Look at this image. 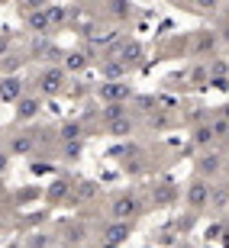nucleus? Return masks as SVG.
I'll return each instance as SVG.
<instances>
[{
	"mask_svg": "<svg viewBox=\"0 0 229 248\" xmlns=\"http://www.w3.org/2000/svg\"><path fill=\"white\" fill-rule=\"evenodd\" d=\"M68 81H71V74L62 68V62H49V64H42V68L33 74L29 91L39 93L42 100H58V97H65V87H68Z\"/></svg>",
	"mask_w": 229,
	"mask_h": 248,
	"instance_id": "1",
	"label": "nucleus"
},
{
	"mask_svg": "<svg viewBox=\"0 0 229 248\" xmlns=\"http://www.w3.org/2000/svg\"><path fill=\"white\" fill-rule=\"evenodd\" d=\"M146 213H148V203H146V197H142L139 190H119V193H113L110 203H107V216H110V219L139 222Z\"/></svg>",
	"mask_w": 229,
	"mask_h": 248,
	"instance_id": "2",
	"label": "nucleus"
},
{
	"mask_svg": "<svg viewBox=\"0 0 229 248\" xmlns=\"http://www.w3.org/2000/svg\"><path fill=\"white\" fill-rule=\"evenodd\" d=\"M3 148H7L13 158H33V155H39V152H42V129H33V126H26V123H19V129L7 132Z\"/></svg>",
	"mask_w": 229,
	"mask_h": 248,
	"instance_id": "3",
	"label": "nucleus"
},
{
	"mask_svg": "<svg viewBox=\"0 0 229 248\" xmlns=\"http://www.w3.org/2000/svg\"><path fill=\"white\" fill-rule=\"evenodd\" d=\"M136 232V222L132 219H107L100 222V229H97V248H123L129 242V235Z\"/></svg>",
	"mask_w": 229,
	"mask_h": 248,
	"instance_id": "4",
	"label": "nucleus"
},
{
	"mask_svg": "<svg viewBox=\"0 0 229 248\" xmlns=\"http://www.w3.org/2000/svg\"><path fill=\"white\" fill-rule=\"evenodd\" d=\"M210 187L213 181H207L200 174H191V181L184 184V206H187L191 216H203L210 210Z\"/></svg>",
	"mask_w": 229,
	"mask_h": 248,
	"instance_id": "5",
	"label": "nucleus"
},
{
	"mask_svg": "<svg viewBox=\"0 0 229 248\" xmlns=\"http://www.w3.org/2000/svg\"><path fill=\"white\" fill-rule=\"evenodd\" d=\"M94 97L100 103H129L136 97V87L129 78H119V81H97L94 84Z\"/></svg>",
	"mask_w": 229,
	"mask_h": 248,
	"instance_id": "6",
	"label": "nucleus"
},
{
	"mask_svg": "<svg viewBox=\"0 0 229 248\" xmlns=\"http://www.w3.org/2000/svg\"><path fill=\"white\" fill-rule=\"evenodd\" d=\"M91 239V222L87 219H65L55 232V242L62 248H84Z\"/></svg>",
	"mask_w": 229,
	"mask_h": 248,
	"instance_id": "7",
	"label": "nucleus"
},
{
	"mask_svg": "<svg viewBox=\"0 0 229 248\" xmlns=\"http://www.w3.org/2000/svg\"><path fill=\"white\" fill-rule=\"evenodd\" d=\"M223 158H226V148H220V145L197 152V158H194V174L207 177V181L223 177Z\"/></svg>",
	"mask_w": 229,
	"mask_h": 248,
	"instance_id": "8",
	"label": "nucleus"
},
{
	"mask_svg": "<svg viewBox=\"0 0 229 248\" xmlns=\"http://www.w3.org/2000/svg\"><path fill=\"white\" fill-rule=\"evenodd\" d=\"M97 48L94 46H81V48H71V52H62V68L71 78H78V74H84V71H91L94 64H97Z\"/></svg>",
	"mask_w": 229,
	"mask_h": 248,
	"instance_id": "9",
	"label": "nucleus"
},
{
	"mask_svg": "<svg viewBox=\"0 0 229 248\" xmlns=\"http://www.w3.org/2000/svg\"><path fill=\"white\" fill-rule=\"evenodd\" d=\"M107 55L119 58V62H123L129 71H132V68H139V64H142V58H146V48H142V42H136V39L123 36V39H116V42L107 48Z\"/></svg>",
	"mask_w": 229,
	"mask_h": 248,
	"instance_id": "10",
	"label": "nucleus"
},
{
	"mask_svg": "<svg viewBox=\"0 0 229 248\" xmlns=\"http://www.w3.org/2000/svg\"><path fill=\"white\" fill-rule=\"evenodd\" d=\"M178 197H181V187L171 184V181H155V184L148 187V203H152L155 210H168V206H174Z\"/></svg>",
	"mask_w": 229,
	"mask_h": 248,
	"instance_id": "11",
	"label": "nucleus"
},
{
	"mask_svg": "<svg viewBox=\"0 0 229 248\" xmlns=\"http://www.w3.org/2000/svg\"><path fill=\"white\" fill-rule=\"evenodd\" d=\"M29 91V81L23 78V71H16V74H0V103H13L23 97V93Z\"/></svg>",
	"mask_w": 229,
	"mask_h": 248,
	"instance_id": "12",
	"label": "nucleus"
},
{
	"mask_svg": "<svg viewBox=\"0 0 229 248\" xmlns=\"http://www.w3.org/2000/svg\"><path fill=\"white\" fill-rule=\"evenodd\" d=\"M216 48H220L216 29H197V32H191V55L194 58H210Z\"/></svg>",
	"mask_w": 229,
	"mask_h": 248,
	"instance_id": "13",
	"label": "nucleus"
},
{
	"mask_svg": "<svg viewBox=\"0 0 229 248\" xmlns=\"http://www.w3.org/2000/svg\"><path fill=\"white\" fill-rule=\"evenodd\" d=\"M13 107H16V110H13V120H16V123H33L39 113H42V97L33 93V91H26Z\"/></svg>",
	"mask_w": 229,
	"mask_h": 248,
	"instance_id": "14",
	"label": "nucleus"
},
{
	"mask_svg": "<svg viewBox=\"0 0 229 248\" xmlns=\"http://www.w3.org/2000/svg\"><path fill=\"white\" fill-rule=\"evenodd\" d=\"M97 197H100V184H97V181H74L65 206H87V203H94Z\"/></svg>",
	"mask_w": 229,
	"mask_h": 248,
	"instance_id": "15",
	"label": "nucleus"
},
{
	"mask_svg": "<svg viewBox=\"0 0 229 248\" xmlns=\"http://www.w3.org/2000/svg\"><path fill=\"white\" fill-rule=\"evenodd\" d=\"M191 145H194V152H203V148H216L220 145V139H216V132H213L210 120H200V123L191 126Z\"/></svg>",
	"mask_w": 229,
	"mask_h": 248,
	"instance_id": "16",
	"label": "nucleus"
},
{
	"mask_svg": "<svg viewBox=\"0 0 229 248\" xmlns=\"http://www.w3.org/2000/svg\"><path fill=\"white\" fill-rule=\"evenodd\" d=\"M71 177H55L52 184H46V190H42V200H46V206H65L68 203V193H71Z\"/></svg>",
	"mask_w": 229,
	"mask_h": 248,
	"instance_id": "17",
	"label": "nucleus"
},
{
	"mask_svg": "<svg viewBox=\"0 0 229 248\" xmlns=\"http://www.w3.org/2000/svg\"><path fill=\"white\" fill-rule=\"evenodd\" d=\"M23 26H26L29 36H52V32H55V29H52V19H49V13H46V7L23 13Z\"/></svg>",
	"mask_w": 229,
	"mask_h": 248,
	"instance_id": "18",
	"label": "nucleus"
},
{
	"mask_svg": "<svg viewBox=\"0 0 229 248\" xmlns=\"http://www.w3.org/2000/svg\"><path fill=\"white\" fill-rule=\"evenodd\" d=\"M97 71H100V81H119V78H129V68L119 58H113V55H107L103 52L100 58H97V64H94Z\"/></svg>",
	"mask_w": 229,
	"mask_h": 248,
	"instance_id": "19",
	"label": "nucleus"
},
{
	"mask_svg": "<svg viewBox=\"0 0 229 248\" xmlns=\"http://www.w3.org/2000/svg\"><path fill=\"white\" fill-rule=\"evenodd\" d=\"M100 129L107 132V136H113V139H129L139 129V116L136 113H126V116H119V120H113V123H103Z\"/></svg>",
	"mask_w": 229,
	"mask_h": 248,
	"instance_id": "20",
	"label": "nucleus"
},
{
	"mask_svg": "<svg viewBox=\"0 0 229 248\" xmlns=\"http://www.w3.org/2000/svg\"><path fill=\"white\" fill-rule=\"evenodd\" d=\"M107 7V16L113 19V23H119V26H126V23H132L136 19V3H129V0H107L103 3Z\"/></svg>",
	"mask_w": 229,
	"mask_h": 248,
	"instance_id": "21",
	"label": "nucleus"
},
{
	"mask_svg": "<svg viewBox=\"0 0 229 248\" xmlns=\"http://www.w3.org/2000/svg\"><path fill=\"white\" fill-rule=\"evenodd\" d=\"M178 7H184L187 13H200V16H216L223 13V3L226 0H174Z\"/></svg>",
	"mask_w": 229,
	"mask_h": 248,
	"instance_id": "22",
	"label": "nucleus"
},
{
	"mask_svg": "<svg viewBox=\"0 0 229 248\" xmlns=\"http://www.w3.org/2000/svg\"><path fill=\"white\" fill-rule=\"evenodd\" d=\"M58 142H74V139H87V123L84 120H65L55 126Z\"/></svg>",
	"mask_w": 229,
	"mask_h": 248,
	"instance_id": "23",
	"label": "nucleus"
},
{
	"mask_svg": "<svg viewBox=\"0 0 229 248\" xmlns=\"http://www.w3.org/2000/svg\"><path fill=\"white\" fill-rule=\"evenodd\" d=\"M226 206H229V177H216L210 187V210L226 213Z\"/></svg>",
	"mask_w": 229,
	"mask_h": 248,
	"instance_id": "24",
	"label": "nucleus"
},
{
	"mask_svg": "<svg viewBox=\"0 0 229 248\" xmlns=\"http://www.w3.org/2000/svg\"><path fill=\"white\" fill-rule=\"evenodd\" d=\"M58 155H62L65 165H78L84 155V139H74V142H58Z\"/></svg>",
	"mask_w": 229,
	"mask_h": 248,
	"instance_id": "25",
	"label": "nucleus"
},
{
	"mask_svg": "<svg viewBox=\"0 0 229 248\" xmlns=\"http://www.w3.org/2000/svg\"><path fill=\"white\" fill-rule=\"evenodd\" d=\"M26 62H29L26 52H7V55L0 58V74H16Z\"/></svg>",
	"mask_w": 229,
	"mask_h": 248,
	"instance_id": "26",
	"label": "nucleus"
},
{
	"mask_svg": "<svg viewBox=\"0 0 229 248\" xmlns=\"http://www.w3.org/2000/svg\"><path fill=\"white\" fill-rule=\"evenodd\" d=\"M94 93V84H87V81H68V87H65V97H68V100H87V97H91Z\"/></svg>",
	"mask_w": 229,
	"mask_h": 248,
	"instance_id": "27",
	"label": "nucleus"
},
{
	"mask_svg": "<svg viewBox=\"0 0 229 248\" xmlns=\"http://www.w3.org/2000/svg\"><path fill=\"white\" fill-rule=\"evenodd\" d=\"M23 245H29V248H52L55 245V235L49 239L46 232H29L26 239H23Z\"/></svg>",
	"mask_w": 229,
	"mask_h": 248,
	"instance_id": "28",
	"label": "nucleus"
},
{
	"mask_svg": "<svg viewBox=\"0 0 229 248\" xmlns=\"http://www.w3.org/2000/svg\"><path fill=\"white\" fill-rule=\"evenodd\" d=\"M49 219V213H33V216H19L16 219V229H36Z\"/></svg>",
	"mask_w": 229,
	"mask_h": 248,
	"instance_id": "29",
	"label": "nucleus"
},
{
	"mask_svg": "<svg viewBox=\"0 0 229 248\" xmlns=\"http://www.w3.org/2000/svg\"><path fill=\"white\" fill-rule=\"evenodd\" d=\"M46 13H49V19H52V29H62L65 23H68V10L65 7H52V3H49Z\"/></svg>",
	"mask_w": 229,
	"mask_h": 248,
	"instance_id": "30",
	"label": "nucleus"
},
{
	"mask_svg": "<svg viewBox=\"0 0 229 248\" xmlns=\"http://www.w3.org/2000/svg\"><path fill=\"white\" fill-rule=\"evenodd\" d=\"M216 39H220L223 48H229V16H226V13H223L220 23H216Z\"/></svg>",
	"mask_w": 229,
	"mask_h": 248,
	"instance_id": "31",
	"label": "nucleus"
},
{
	"mask_svg": "<svg viewBox=\"0 0 229 248\" xmlns=\"http://www.w3.org/2000/svg\"><path fill=\"white\" fill-rule=\"evenodd\" d=\"M52 0H16V7H19V16L23 13H29V10H42V7H49Z\"/></svg>",
	"mask_w": 229,
	"mask_h": 248,
	"instance_id": "32",
	"label": "nucleus"
},
{
	"mask_svg": "<svg viewBox=\"0 0 229 248\" xmlns=\"http://www.w3.org/2000/svg\"><path fill=\"white\" fill-rule=\"evenodd\" d=\"M10 161H13V155H10L7 148H0V174H7V168H10Z\"/></svg>",
	"mask_w": 229,
	"mask_h": 248,
	"instance_id": "33",
	"label": "nucleus"
},
{
	"mask_svg": "<svg viewBox=\"0 0 229 248\" xmlns=\"http://www.w3.org/2000/svg\"><path fill=\"white\" fill-rule=\"evenodd\" d=\"M213 116H223V120H229V103H223V107H213Z\"/></svg>",
	"mask_w": 229,
	"mask_h": 248,
	"instance_id": "34",
	"label": "nucleus"
},
{
	"mask_svg": "<svg viewBox=\"0 0 229 248\" xmlns=\"http://www.w3.org/2000/svg\"><path fill=\"white\" fill-rule=\"evenodd\" d=\"M223 177H229V148H226V158H223Z\"/></svg>",
	"mask_w": 229,
	"mask_h": 248,
	"instance_id": "35",
	"label": "nucleus"
},
{
	"mask_svg": "<svg viewBox=\"0 0 229 248\" xmlns=\"http://www.w3.org/2000/svg\"><path fill=\"white\" fill-rule=\"evenodd\" d=\"M223 245L229 248V226H226V232H223Z\"/></svg>",
	"mask_w": 229,
	"mask_h": 248,
	"instance_id": "36",
	"label": "nucleus"
},
{
	"mask_svg": "<svg viewBox=\"0 0 229 248\" xmlns=\"http://www.w3.org/2000/svg\"><path fill=\"white\" fill-rule=\"evenodd\" d=\"M220 148H229V132L223 136V142H220Z\"/></svg>",
	"mask_w": 229,
	"mask_h": 248,
	"instance_id": "37",
	"label": "nucleus"
},
{
	"mask_svg": "<svg viewBox=\"0 0 229 248\" xmlns=\"http://www.w3.org/2000/svg\"><path fill=\"white\" fill-rule=\"evenodd\" d=\"M223 7H226V16H229V0H226V3H223Z\"/></svg>",
	"mask_w": 229,
	"mask_h": 248,
	"instance_id": "38",
	"label": "nucleus"
},
{
	"mask_svg": "<svg viewBox=\"0 0 229 248\" xmlns=\"http://www.w3.org/2000/svg\"><path fill=\"white\" fill-rule=\"evenodd\" d=\"M174 248H184V245H174Z\"/></svg>",
	"mask_w": 229,
	"mask_h": 248,
	"instance_id": "39",
	"label": "nucleus"
},
{
	"mask_svg": "<svg viewBox=\"0 0 229 248\" xmlns=\"http://www.w3.org/2000/svg\"><path fill=\"white\" fill-rule=\"evenodd\" d=\"M0 3H7V0H0Z\"/></svg>",
	"mask_w": 229,
	"mask_h": 248,
	"instance_id": "40",
	"label": "nucleus"
},
{
	"mask_svg": "<svg viewBox=\"0 0 229 248\" xmlns=\"http://www.w3.org/2000/svg\"><path fill=\"white\" fill-rule=\"evenodd\" d=\"M23 248H29V245H23Z\"/></svg>",
	"mask_w": 229,
	"mask_h": 248,
	"instance_id": "41",
	"label": "nucleus"
},
{
	"mask_svg": "<svg viewBox=\"0 0 229 248\" xmlns=\"http://www.w3.org/2000/svg\"><path fill=\"white\" fill-rule=\"evenodd\" d=\"M226 213H229V206H226Z\"/></svg>",
	"mask_w": 229,
	"mask_h": 248,
	"instance_id": "42",
	"label": "nucleus"
}]
</instances>
